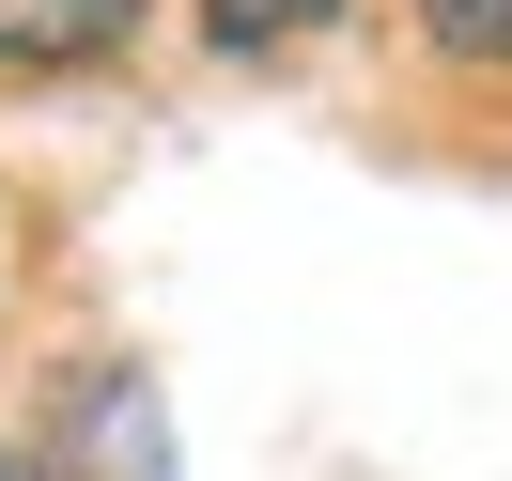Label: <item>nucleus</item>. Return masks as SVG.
Instances as JSON below:
<instances>
[{
	"label": "nucleus",
	"mask_w": 512,
	"mask_h": 481,
	"mask_svg": "<svg viewBox=\"0 0 512 481\" xmlns=\"http://www.w3.org/2000/svg\"><path fill=\"white\" fill-rule=\"evenodd\" d=\"M326 16H342V0H202V32H218L233 63H264V47H311Z\"/></svg>",
	"instance_id": "nucleus-2"
},
{
	"label": "nucleus",
	"mask_w": 512,
	"mask_h": 481,
	"mask_svg": "<svg viewBox=\"0 0 512 481\" xmlns=\"http://www.w3.org/2000/svg\"><path fill=\"white\" fill-rule=\"evenodd\" d=\"M0 481H16V466H0Z\"/></svg>",
	"instance_id": "nucleus-4"
},
{
	"label": "nucleus",
	"mask_w": 512,
	"mask_h": 481,
	"mask_svg": "<svg viewBox=\"0 0 512 481\" xmlns=\"http://www.w3.org/2000/svg\"><path fill=\"white\" fill-rule=\"evenodd\" d=\"M140 32V0H0V63L47 78V63H109Z\"/></svg>",
	"instance_id": "nucleus-1"
},
{
	"label": "nucleus",
	"mask_w": 512,
	"mask_h": 481,
	"mask_svg": "<svg viewBox=\"0 0 512 481\" xmlns=\"http://www.w3.org/2000/svg\"><path fill=\"white\" fill-rule=\"evenodd\" d=\"M419 32H435L450 63H481V78H512V0H419Z\"/></svg>",
	"instance_id": "nucleus-3"
}]
</instances>
